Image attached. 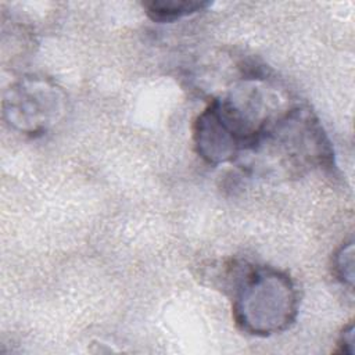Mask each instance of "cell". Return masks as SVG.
<instances>
[{
  "label": "cell",
  "instance_id": "6da1fadb",
  "mask_svg": "<svg viewBox=\"0 0 355 355\" xmlns=\"http://www.w3.org/2000/svg\"><path fill=\"white\" fill-rule=\"evenodd\" d=\"M239 166L268 178H301L336 166L334 148L320 119L308 105H290L276 114L261 130Z\"/></svg>",
  "mask_w": 355,
  "mask_h": 355
},
{
  "label": "cell",
  "instance_id": "7a4b0ae2",
  "mask_svg": "<svg viewBox=\"0 0 355 355\" xmlns=\"http://www.w3.org/2000/svg\"><path fill=\"white\" fill-rule=\"evenodd\" d=\"M259 75H247L234 89L214 96L193 122L196 154L208 165L237 162L265 125L282 110H272Z\"/></svg>",
  "mask_w": 355,
  "mask_h": 355
},
{
  "label": "cell",
  "instance_id": "3957f363",
  "mask_svg": "<svg viewBox=\"0 0 355 355\" xmlns=\"http://www.w3.org/2000/svg\"><path fill=\"white\" fill-rule=\"evenodd\" d=\"M216 279L232 300V316L240 331L270 337L288 330L297 320L300 294L287 272L229 259L218 269Z\"/></svg>",
  "mask_w": 355,
  "mask_h": 355
},
{
  "label": "cell",
  "instance_id": "277c9868",
  "mask_svg": "<svg viewBox=\"0 0 355 355\" xmlns=\"http://www.w3.org/2000/svg\"><path fill=\"white\" fill-rule=\"evenodd\" d=\"M3 118L15 132L39 137L54 129L65 116L68 96L51 78L26 73L15 79L3 94Z\"/></svg>",
  "mask_w": 355,
  "mask_h": 355
},
{
  "label": "cell",
  "instance_id": "5b68a950",
  "mask_svg": "<svg viewBox=\"0 0 355 355\" xmlns=\"http://www.w3.org/2000/svg\"><path fill=\"white\" fill-rule=\"evenodd\" d=\"M211 6L202 0H148L143 3L146 15L158 24H171L205 11Z\"/></svg>",
  "mask_w": 355,
  "mask_h": 355
},
{
  "label": "cell",
  "instance_id": "8992f818",
  "mask_svg": "<svg viewBox=\"0 0 355 355\" xmlns=\"http://www.w3.org/2000/svg\"><path fill=\"white\" fill-rule=\"evenodd\" d=\"M331 273L344 287H354V240L344 241L333 254Z\"/></svg>",
  "mask_w": 355,
  "mask_h": 355
},
{
  "label": "cell",
  "instance_id": "52a82bcc",
  "mask_svg": "<svg viewBox=\"0 0 355 355\" xmlns=\"http://www.w3.org/2000/svg\"><path fill=\"white\" fill-rule=\"evenodd\" d=\"M334 352L348 354V355L354 354V323L352 322H349L341 330L337 340V348Z\"/></svg>",
  "mask_w": 355,
  "mask_h": 355
}]
</instances>
